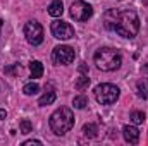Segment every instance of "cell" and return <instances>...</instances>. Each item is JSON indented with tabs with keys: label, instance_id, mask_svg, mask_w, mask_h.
Listing matches in <instances>:
<instances>
[{
	"label": "cell",
	"instance_id": "2e32d148",
	"mask_svg": "<svg viewBox=\"0 0 148 146\" xmlns=\"http://www.w3.org/2000/svg\"><path fill=\"white\" fill-rule=\"evenodd\" d=\"M88 84H90V77H88V74L79 76V77H77V81L74 83V86H76V89H77V91L86 89V88H88Z\"/></svg>",
	"mask_w": 148,
	"mask_h": 146
},
{
	"label": "cell",
	"instance_id": "5b68a950",
	"mask_svg": "<svg viewBox=\"0 0 148 146\" xmlns=\"http://www.w3.org/2000/svg\"><path fill=\"white\" fill-rule=\"evenodd\" d=\"M71 17H73L74 21H79V23H84V21H88L91 16H93V9H91V5L90 3H86L84 0H77V2H74L73 5H71Z\"/></svg>",
	"mask_w": 148,
	"mask_h": 146
},
{
	"label": "cell",
	"instance_id": "277c9868",
	"mask_svg": "<svg viewBox=\"0 0 148 146\" xmlns=\"http://www.w3.org/2000/svg\"><path fill=\"white\" fill-rule=\"evenodd\" d=\"M121 91L117 86H114L110 83H103V84H98L95 88V98L100 105H112L117 102Z\"/></svg>",
	"mask_w": 148,
	"mask_h": 146
},
{
	"label": "cell",
	"instance_id": "9c48e42d",
	"mask_svg": "<svg viewBox=\"0 0 148 146\" xmlns=\"http://www.w3.org/2000/svg\"><path fill=\"white\" fill-rule=\"evenodd\" d=\"M122 136L129 145H136L140 141V131L134 126H124L122 127Z\"/></svg>",
	"mask_w": 148,
	"mask_h": 146
},
{
	"label": "cell",
	"instance_id": "9a60e30c",
	"mask_svg": "<svg viewBox=\"0 0 148 146\" xmlns=\"http://www.w3.org/2000/svg\"><path fill=\"white\" fill-rule=\"evenodd\" d=\"M29 71H31V77H33V79L41 77V76H43V64L38 62V60H33V62L29 64Z\"/></svg>",
	"mask_w": 148,
	"mask_h": 146
},
{
	"label": "cell",
	"instance_id": "603a6c76",
	"mask_svg": "<svg viewBox=\"0 0 148 146\" xmlns=\"http://www.w3.org/2000/svg\"><path fill=\"white\" fill-rule=\"evenodd\" d=\"M5 117H7V112H5L3 108H0V120H3Z\"/></svg>",
	"mask_w": 148,
	"mask_h": 146
},
{
	"label": "cell",
	"instance_id": "44dd1931",
	"mask_svg": "<svg viewBox=\"0 0 148 146\" xmlns=\"http://www.w3.org/2000/svg\"><path fill=\"white\" fill-rule=\"evenodd\" d=\"M23 145H24V146H33V145L40 146V145H41V141H38V139H29V141H24Z\"/></svg>",
	"mask_w": 148,
	"mask_h": 146
},
{
	"label": "cell",
	"instance_id": "3957f363",
	"mask_svg": "<svg viewBox=\"0 0 148 146\" xmlns=\"http://www.w3.org/2000/svg\"><path fill=\"white\" fill-rule=\"evenodd\" d=\"M95 65L103 71V72H112V71H117L122 64V59H121V53L114 48H100L97 50L95 57Z\"/></svg>",
	"mask_w": 148,
	"mask_h": 146
},
{
	"label": "cell",
	"instance_id": "7c38bea8",
	"mask_svg": "<svg viewBox=\"0 0 148 146\" xmlns=\"http://www.w3.org/2000/svg\"><path fill=\"white\" fill-rule=\"evenodd\" d=\"M117 16H119V10H115V9H110V10L105 12V26L109 29H114L115 21H117Z\"/></svg>",
	"mask_w": 148,
	"mask_h": 146
},
{
	"label": "cell",
	"instance_id": "6da1fadb",
	"mask_svg": "<svg viewBox=\"0 0 148 146\" xmlns=\"http://www.w3.org/2000/svg\"><path fill=\"white\" fill-rule=\"evenodd\" d=\"M114 31L124 38H134L140 31V17L134 10H122L117 16Z\"/></svg>",
	"mask_w": 148,
	"mask_h": 146
},
{
	"label": "cell",
	"instance_id": "ffe728a7",
	"mask_svg": "<svg viewBox=\"0 0 148 146\" xmlns=\"http://www.w3.org/2000/svg\"><path fill=\"white\" fill-rule=\"evenodd\" d=\"M31 131H33V124L28 119H23L21 120V134H29Z\"/></svg>",
	"mask_w": 148,
	"mask_h": 146
},
{
	"label": "cell",
	"instance_id": "5bb4252c",
	"mask_svg": "<svg viewBox=\"0 0 148 146\" xmlns=\"http://www.w3.org/2000/svg\"><path fill=\"white\" fill-rule=\"evenodd\" d=\"M136 89H138V96L140 98H148V79L141 77L136 83Z\"/></svg>",
	"mask_w": 148,
	"mask_h": 146
},
{
	"label": "cell",
	"instance_id": "4fadbf2b",
	"mask_svg": "<svg viewBox=\"0 0 148 146\" xmlns=\"http://www.w3.org/2000/svg\"><path fill=\"white\" fill-rule=\"evenodd\" d=\"M83 134L90 139H95L98 136V126L97 124H84L83 126Z\"/></svg>",
	"mask_w": 148,
	"mask_h": 146
},
{
	"label": "cell",
	"instance_id": "7402d4cb",
	"mask_svg": "<svg viewBox=\"0 0 148 146\" xmlns=\"http://www.w3.org/2000/svg\"><path fill=\"white\" fill-rule=\"evenodd\" d=\"M79 72H81V74H88V65H86L84 62L79 65Z\"/></svg>",
	"mask_w": 148,
	"mask_h": 146
},
{
	"label": "cell",
	"instance_id": "e0dca14e",
	"mask_svg": "<svg viewBox=\"0 0 148 146\" xmlns=\"http://www.w3.org/2000/svg\"><path fill=\"white\" fill-rule=\"evenodd\" d=\"M129 119H131V122H133L134 126H140V124H143V122H145V119H147V117H145V113H143V112H138V110H136V112H131V117H129Z\"/></svg>",
	"mask_w": 148,
	"mask_h": 146
},
{
	"label": "cell",
	"instance_id": "d4e9b609",
	"mask_svg": "<svg viewBox=\"0 0 148 146\" xmlns=\"http://www.w3.org/2000/svg\"><path fill=\"white\" fill-rule=\"evenodd\" d=\"M145 5H148V0H145Z\"/></svg>",
	"mask_w": 148,
	"mask_h": 146
},
{
	"label": "cell",
	"instance_id": "cb8c5ba5",
	"mask_svg": "<svg viewBox=\"0 0 148 146\" xmlns=\"http://www.w3.org/2000/svg\"><path fill=\"white\" fill-rule=\"evenodd\" d=\"M2 24H3V21H2V19H0V31H2Z\"/></svg>",
	"mask_w": 148,
	"mask_h": 146
},
{
	"label": "cell",
	"instance_id": "7a4b0ae2",
	"mask_svg": "<svg viewBox=\"0 0 148 146\" xmlns=\"http://www.w3.org/2000/svg\"><path fill=\"white\" fill-rule=\"evenodd\" d=\"M74 127V113L67 107H60L50 115V129L57 136H64Z\"/></svg>",
	"mask_w": 148,
	"mask_h": 146
},
{
	"label": "cell",
	"instance_id": "ac0fdd59",
	"mask_svg": "<svg viewBox=\"0 0 148 146\" xmlns=\"http://www.w3.org/2000/svg\"><path fill=\"white\" fill-rule=\"evenodd\" d=\"M38 91H40V86H38L36 83H28V84L23 88V93H24V95H28V96L36 95Z\"/></svg>",
	"mask_w": 148,
	"mask_h": 146
},
{
	"label": "cell",
	"instance_id": "8fae6325",
	"mask_svg": "<svg viewBox=\"0 0 148 146\" xmlns=\"http://www.w3.org/2000/svg\"><path fill=\"white\" fill-rule=\"evenodd\" d=\"M62 12H64V5H62L60 0H53V2L48 5V14H50L52 17H60Z\"/></svg>",
	"mask_w": 148,
	"mask_h": 146
},
{
	"label": "cell",
	"instance_id": "52a82bcc",
	"mask_svg": "<svg viewBox=\"0 0 148 146\" xmlns=\"http://www.w3.org/2000/svg\"><path fill=\"white\" fill-rule=\"evenodd\" d=\"M74 57H76L74 50L71 46H67V45H59L52 52V60L57 65H67V64H71L74 60Z\"/></svg>",
	"mask_w": 148,
	"mask_h": 146
},
{
	"label": "cell",
	"instance_id": "8992f818",
	"mask_svg": "<svg viewBox=\"0 0 148 146\" xmlns=\"http://www.w3.org/2000/svg\"><path fill=\"white\" fill-rule=\"evenodd\" d=\"M24 36L31 45H41L43 43V28L38 21H28L24 24Z\"/></svg>",
	"mask_w": 148,
	"mask_h": 146
},
{
	"label": "cell",
	"instance_id": "ba28073f",
	"mask_svg": "<svg viewBox=\"0 0 148 146\" xmlns=\"http://www.w3.org/2000/svg\"><path fill=\"white\" fill-rule=\"evenodd\" d=\"M50 31H52L53 38H57V40H71V38H74L73 26L69 23H66V21H53L52 26H50Z\"/></svg>",
	"mask_w": 148,
	"mask_h": 146
},
{
	"label": "cell",
	"instance_id": "d6986e66",
	"mask_svg": "<svg viewBox=\"0 0 148 146\" xmlns=\"http://www.w3.org/2000/svg\"><path fill=\"white\" fill-rule=\"evenodd\" d=\"M73 105L76 107V108H79V110L84 108V107L88 105V98H86L84 95H79V96H76V98L73 100Z\"/></svg>",
	"mask_w": 148,
	"mask_h": 146
},
{
	"label": "cell",
	"instance_id": "30bf717a",
	"mask_svg": "<svg viewBox=\"0 0 148 146\" xmlns=\"http://www.w3.org/2000/svg\"><path fill=\"white\" fill-rule=\"evenodd\" d=\"M55 98H57V95H55L53 88L48 84V86H45V93L40 96V100H38V105H40V107H47V105H52V103L55 102Z\"/></svg>",
	"mask_w": 148,
	"mask_h": 146
}]
</instances>
